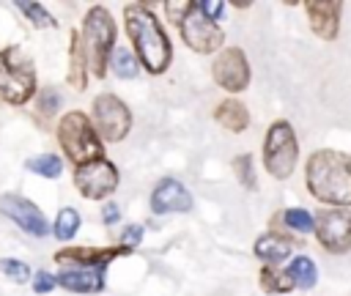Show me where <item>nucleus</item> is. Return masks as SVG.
Returning a JSON list of instances; mask_svg holds the SVG:
<instances>
[{
  "label": "nucleus",
  "mask_w": 351,
  "mask_h": 296,
  "mask_svg": "<svg viewBox=\"0 0 351 296\" xmlns=\"http://www.w3.org/2000/svg\"><path fill=\"white\" fill-rule=\"evenodd\" d=\"M123 30L132 41V52L148 74L159 77L173 63V44L165 33L159 16L145 3H126L123 5Z\"/></svg>",
  "instance_id": "nucleus-1"
},
{
  "label": "nucleus",
  "mask_w": 351,
  "mask_h": 296,
  "mask_svg": "<svg viewBox=\"0 0 351 296\" xmlns=\"http://www.w3.org/2000/svg\"><path fill=\"white\" fill-rule=\"evenodd\" d=\"M304 186L324 208H351V153L313 151L304 162Z\"/></svg>",
  "instance_id": "nucleus-2"
},
{
  "label": "nucleus",
  "mask_w": 351,
  "mask_h": 296,
  "mask_svg": "<svg viewBox=\"0 0 351 296\" xmlns=\"http://www.w3.org/2000/svg\"><path fill=\"white\" fill-rule=\"evenodd\" d=\"M115 36H118V27L107 5L101 3L90 5L80 25V41H82V52L88 60V71L96 79H104L110 71V58L115 52Z\"/></svg>",
  "instance_id": "nucleus-3"
},
{
  "label": "nucleus",
  "mask_w": 351,
  "mask_h": 296,
  "mask_svg": "<svg viewBox=\"0 0 351 296\" xmlns=\"http://www.w3.org/2000/svg\"><path fill=\"white\" fill-rule=\"evenodd\" d=\"M55 140L63 151V156L80 167V164H88V162H96L104 156V143L90 121L88 112L82 110H69L58 118L55 123Z\"/></svg>",
  "instance_id": "nucleus-4"
},
{
  "label": "nucleus",
  "mask_w": 351,
  "mask_h": 296,
  "mask_svg": "<svg viewBox=\"0 0 351 296\" xmlns=\"http://www.w3.org/2000/svg\"><path fill=\"white\" fill-rule=\"evenodd\" d=\"M38 93V79H36V66L30 55L11 44L0 49V101L11 107H22L33 101Z\"/></svg>",
  "instance_id": "nucleus-5"
},
{
  "label": "nucleus",
  "mask_w": 351,
  "mask_h": 296,
  "mask_svg": "<svg viewBox=\"0 0 351 296\" xmlns=\"http://www.w3.org/2000/svg\"><path fill=\"white\" fill-rule=\"evenodd\" d=\"M261 156H263V170L274 181H285L293 175L296 162H299V140H296L291 121H285V118L271 121V126L266 129V137H263Z\"/></svg>",
  "instance_id": "nucleus-6"
},
{
  "label": "nucleus",
  "mask_w": 351,
  "mask_h": 296,
  "mask_svg": "<svg viewBox=\"0 0 351 296\" xmlns=\"http://www.w3.org/2000/svg\"><path fill=\"white\" fill-rule=\"evenodd\" d=\"M90 121L101 137V143H121L132 132V110L126 101L110 90L93 96L90 101Z\"/></svg>",
  "instance_id": "nucleus-7"
},
{
  "label": "nucleus",
  "mask_w": 351,
  "mask_h": 296,
  "mask_svg": "<svg viewBox=\"0 0 351 296\" xmlns=\"http://www.w3.org/2000/svg\"><path fill=\"white\" fill-rule=\"evenodd\" d=\"M71 181H74V189L85 200H107L118 189L121 173H118V167L107 156H101L96 162H88V164L74 167Z\"/></svg>",
  "instance_id": "nucleus-8"
},
{
  "label": "nucleus",
  "mask_w": 351,
  "mask_h": 296,
  "mask_svg": "<svg viewBox=\"0 0 351 296\" xmlns=\"http://www.w3.org/2000/svg\"><path fill=\"white\" fill-rule=\"evenodd\" d=\"M315 241L329 255H346L351 249V208L315 211Z\"/></svg>",
  "instance_id": "nucleus-9"
},
{
  "label": "nucleus",
  "mask_w": 351,
  "mask_h": 296,
  "mask_svg": "<svg viewBox=\"0 0 351 296\" xmlns=\"http://www.w3.org/2000/svg\"><path fill=\"white\" fill-rule=\"evenodd\" d=\"M211 79L228 93L247 90L252 79L247 52L241 47H222L211 60Z\"/></svg>",
  "instance_id": "nucleus-10"
},
{
  "label": "nucleus",
  "mask_w": 351,
  "mask_h": 296,
  "mask_svg": "<svg viewBox=\"0 0 351 296\" xmlns=\"http://www.w3.org/2000/svg\"><path fill=\"white\" fill-rule=\"evenodd\" d=\"M178 36L181 41L197 52V55H217L222 49V41H225V33L217 22L206 19L197 8V0L192 3V11L184 16V22L178 25Z\"/></svg>",
  "instance_id": "nucleus-11"
},
{
  "label": "nucleus",
  "mask_w": 351,
  "mask_h": 296,
  "mask_svg": "<svg viewBox=\"0 0 351 296\" xmlns=\"http://www.w3.org/2000/svg\"><path fill=\"white\" fill-rule=\"evenodd\" d=\"M0 217L11 219L22 233H27L33 238H44L47 233H52V225L47 222L44 211L33 200H27V197H22L16 192L0 195Z\"/></svg>",
  "instance_id": "nucleus-12"
},
{
  "label": "nucleus",
  "mask_w": 351,
  "mask_h": 296,
  "mask_svg": "<svg viewBox=\"0 0 351 296\" xmlns=\"http://www.w3.org/2000/svg\"><path fill=\"white\" fill-rule=\"evenodd\" d=\"M132 255V249L115 244V247H63L55 252L58 266H85V269H107L112 260Z\"/></svg>",
  "instance_id": "nucleus-13"
},
{
  "label": "nucleus",
  "mask_w": 351,
  "mask_h": 296,
  "mask_svg": "<svg viewBox=\"0 0 351 296\" xmlns=\"http://www.w3.org/2000/svg\"><path fill=\"white\" fill-rule=\"evenodd\" d=\"M304 14L310 22V30L321 38V41H335L340 33V14H343V3L340 0H307L304 3Z\"/></svg>",
  "instance_id": "nucleus-14"
},
{
  "label": "nucleus",
  "mask_w": 351,
  "mask_h": 296,
  "mask_svg": "<svg viewBox=\"0 0 351 296\" xmlns=\"http://www.w3.org/2000/svg\"><path fill=\"white\" fill-rule=\"evenodd\" d=\"M151 211L154 214H186L192 211V195L181 181L162 178L151 192Z\"/></svg>",
  "instance_id": "nucleus-15"
},
{
  "label": "nucleus",
  "mask_w": 351,
  "mask_h": 296,
  "mask_svg": "<svg viewBox=\"0 0 351 296\" xmlns=\"http://www.w3.org/2000/svg\"><path fill=\"white\" fill-rule=\"evenodd\" d=\"M107 269H85V266H60L58 288L69 293H101Z\"/></svg>",
  "instance_id": "nucleus-16"
},
{
  "label": "nucleus",
  "mask_w": 351,
  "mask_h": 296,
  "mask_svg": "<svg viewBox=\"0 0 351 296\" xmlns=\"http://www.w3.org/2000/svg\"><path fill=\"white\" fill-rule=\"evenodd\" d=\"M252 252H255V258L263 260L266 266H280V263H285V260L291 258L293 241H291L288 236L277 233V230H266V233H261V236L255 238Z\"/></svg>",
  "instance_id": "nucleus-17"
},
{
  "label": "nucleus",
  "mask_w": 351,
  "mask_h": 296,
  "mask_svg": "<svg viewBox=\"0 0 351 296\" xmlns=\"http://www.w3.org/2000/svg\"><path fill=\"white\" fill-rule=\"evenodd\" d=\"M214 121L222 129H228L230 134H241V132L250 129V110H247L244 101H239V99L230 96V99H222L214 107Z\"/></svg>",
  "instance_id": "nucleus-18"
},
{
  "label": "nucleus",
  "mask_w": 351,
  "mask_h": 296,
  "mask_svg": "<svg viewBox=\"0 0 351 296\" xmlns=\"http://www.w3.org/2000/svg\"><path fill=\"white\" fill-rule=\"evenodd\" d=\"M88 60L82 52V41H80V30L69 33V66H66V82L74 90H85L88 88Z\"/></svg>",
  "instance_id": "nucleus-19"
},
{
  "label": "nucleus",
  "mask_w": 351,
  "mask_h": 296,
  "mask_svg": "<svg viewBox=\"0 0 351 296\" xmlns=\"http://www.w3.org/2000/svg\"><path fill=\"white\" fill-rule=\"evenodd\" d=\"M285 274L293 282V288H299V291H310V288L318 285V266H315V260L310 255L291 258V263L285 266Z\"/></svg>",
  "instance_id": "nucleus-20"
},
{
  "label": "nucleus",
  "mask_w": 351,
  "mask_h": 296,
  "mask_svg": "<svg viewBox=\"0 0 351 296\" xmlns=\"http://www.w3.org/2000/svg\"><path fill=\"white\" fill-rule=\"evenodd\" d=\"M25 170L38 175V178H47V181H58L63 175V156L52 153V151H44V153H36L25 162Z\"/></svg>",
  "instance_id": "nucleus-21"
},
{
  "label": "nucleus",
  "mask_w": 351,
  "mask_h": 296,
  "mask_svg": "<svg viewBox=\"0 0 351 296\" xmlns=\"http://www.w3.org/2000/svg\"><path fill=\"white\" fill-rule=\"evenodd\" d=\"M80 225H82V217L77 208L71 206H63L58 214H55V222H52V236L58 241H71L77 233H80Z\"/></svg>",
  "instance_id": "nucleus-22"
},
{
  "label": "nucleus",
  "mask_w": 351,
  "mask_h": 296,
  "mask_svg": "<svg viewBox=\"0 0 351 296\" xmlns=\"http://www.w3.org/2000/svg\"><path fill=\"white\" fill-rule=\"evenodd\" d=\"M110 71L118 79H134L140 74V63H137V58L129 47H115V52L110 58Z\"/></svg>",
  "instance_id": "nucleus-23"
},
{
  "label": "nucleus",
  "mask_w": 351,
  "mask_h": 296,
  "mask_svg": "<svg viewBox=\"0 0 351 296\" xmlns=\"http://www.w3.org/2000/svg\"><path fill=\"white\" fill-rule=\"evenodd\" d=\"M258 282H261V288H263L266 293H274V296H280V293H291V291H293V282H291L288 274L280 271L277 266H261V271H258Z\"/></svg>",
  "instance_id": "nucleus-24"
},
{
  "label": "nucleus",
  "mask_w": 351,
  "mask_h": 296,
  "mask_svg": "<svg viewBox=\"0 0 351 296\" xmlns=\"http://www.w3.org/2000/svg\"><path fill=\"white\" fill-rule=\"evenodd\" d=\"M280 219H282V225L285 227H291L293 233H315V214L313 211H307V208H299V206H291V208H285L282 214H280Z\"/></svg>",
  "instance_id": "nucleus-25"
},
{
  "label": "nucleus",
  "mask_w": 351,
  "mask_h": 296,
  "mask_svg": "<svg viewBox=\"0 0 351 296\" xmlns=\"http://www.w3.org/2000/svg\"><path fill=\"white\" fill-rule=\"evenodd\" d=\"M16 8L25 14V19L33 25V27H38V30H52V27H58V19L41 5V3H16Z\"/></svg>",
  "instance_id": "nucleus-26"
},
{
  "label": "nucleus",
  "mask_w": 351,
  "mask_h": 296,
  "mask_svg": "<svg viewBox=\"0 0 351 296\" xmlns=\"http://www.w3.org/2000/svg\"><path fill=\"white\" fill-rule=\"evenodd\" d=\"M233 173H236V178H239V184L244 189H250V192L258 189V173H255V164H252L250 153H239L233 159Z\"/></svg>",
  "instance_id": "nucleus-27"
},
{
  "label": "nucleus",
  "mask_w": 351,
  "mask_h": 296,
  "mask_svg": "<svg viewBox=\"0 0 351 296\" xmlns=\"http://www.w3.org/2000/svg\"><path fill=\"white\" fill-rule=\"evenodd\" d=\"M0 274H3L5 280L16 282V285L30 282V277H33L30 266H27L25 260H19V258H0Z\"/></svg>",
  "instance_id": "nucleus-28"
},
{
  "label": "nucleus",
  "mask_w": 351,
  "mask_h": 296,
  "mask_svg": "<svg viewBox=\"0 0 351 296\" xmlns=\"http://www.w3.org/2000/svg\"><path fill=\"white\" fill-rule=\"evenodd\" d=\"M60 110V93L55 88H41L36 93V112L41 118H55Z\"/></svg>",
  "instance_id": "nucleus-29"
},
{
  "label": "nucleus",
  "mask_w": 351,
  "mask_h": 296,
  "mask_svg": "<svg viewBox=\"0 0 351 296\" xmlns=\"http://www.w3.org/2000/svg\"><path fill=\"white\" fill-rule=\"evenodd\" d=\"M30 288H33V293H38V296L52 293V291L58 288V274H52V271H47V269H38V271H33V277H30Z\"/></svg>",
  "instance_id": "nucleus-30"
},
{
  "label": "nucleus",
  "mask_w": 351,
  "mask_h": 296,
  "mask_svg": "<svg viewBox=\"0 0 351 296\" xmlns=\"http://www.w3.org/2000/svg\"><path fill=\"white\" fill-rule=\"evenodd\" d=\"M192 3L195 0H167V3H162V8H165V16L178 27L184 22V16L192 11Z\"/></svg>",
  "instance_id": "nucleus-31"
},
{
  "label": "nucleus",
  "mask_w": 351,
  "mask_h": 296,
  "mask_svg": "<svg viewBox=\"0 0 351 296\" xmlns=\"http://www.w3.org/2000/svg\"><path fill=\"white\" fill-rule=\"evenodd\" d=\"M143 233H145V227H143L140 222H132V225H126V227L121 230L118 244H121V247H126V249H137V247H140V241H143Z\"/></svg>",
  "instance_id": "nucleus-32"
},
{
  "label": "nucleus",
  "mask_w": 351,
  "mask_h": 296,
  "mask_svg": "<svg viewBox=\"0 0 351 296\" xmlns=\"http://www.w3.org/2000/svg\"><path fill=\"white\" fill-rule=\"evenodd\" d=\"M197 8H200V14H203L206 19H211V22L219 25V19L225 16L228 3H222V0H197Z\"/></svg>",
  "instance_id": "nucleus-33"
},
{
  "label": "nucleus",
  "mask_w": 351,
  "mask_h": 296,
  "mask_svg": "<svg viewBox=\"0 0 351 296\" xmlns=\"http://www.w3.org/2000/svg\"><path fill=\"white\" fill-rule=\"evenodd\" d=\"M101 222H104L107 227L118 225V222H121V206H118V203H112V200H107V203L101 206Z\"/></svg>",
  "instance_id": "nucleus-34"
}]
</instances>
